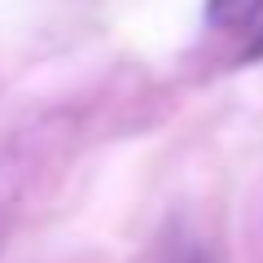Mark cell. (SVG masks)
<instances>
[{
    "mask_svg": "<svg viewBox=\"0 0 263 263\" xmlns=\"http://www.w3.org/2000/svg\"><path fill=\"white\" fill-rule=\"evenodd\" d=\"M206 18L219 31H246L263 18V0H206Z\"/></svg>",
    "mask_w": 263,
    "mask_h": 263,
    "instance_id": "cell-1",
    "label": "cell"
},
{
    "mask_svg": "<svg viewBox=\"0 0 263 263\" xmlns=\"http://www.w3.org/2000/svg\"><path fill=\"white\" fill-rule=\"evenodd\" d=\"M176 263H206V254L189 246V250H180V254H176Z\"/></svg>",
    "mask_w": 263,
    "mask_h": 263,
    "instance_id": "cell-2",
    "label": "cell"
},
{
    "mask_svg": "<svg viewBox=\"0 0 263 263\" xmlns=\"http://www.w3.org/2000/svg\"><path fill=\"white\" fill-rule=\"evenodd\" d=\"M259 35H263V31H259ZM254 53H263V40H259V44H254Z\"/></svg>",
    "mask_w": 263,
    "mask_h": 263,
    "instance_id": "cell-3",
    "label": "cell"
}]
</instances>
